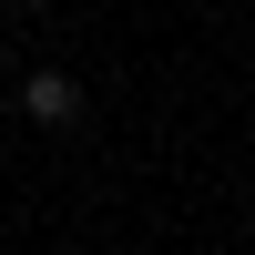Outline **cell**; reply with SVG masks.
<instances>
[{
  "instance_id": "1",
  "label": "cell",
  "mask_w": 255,
  "mask_h": 255,
  "mask_svg": "<svg viewBox=\"0 0 255 255\" xmlns=\"http://www.w3.org/2000/svg\"><path fill=\"white\" fill-rule=\"evenodd\" d=\"M20 113L51 123V133H72V123H82V82L72 72H31V82H20Z\"/></svg>"
},
{
  "instance_id": "2",
  "label": "cell",
  "mask_w": 255,
  "mask_h": 255,
  "mask_svg": "<svg viewBox=\"0 0 255 255\" xmlns=\"http://www.w3.org/2000/svg\"><path fill=\"white\" fill-rule=\"evenodd\" d=\"M10 10H41V0H10Z\"/></svg>"
}]
</instances>
